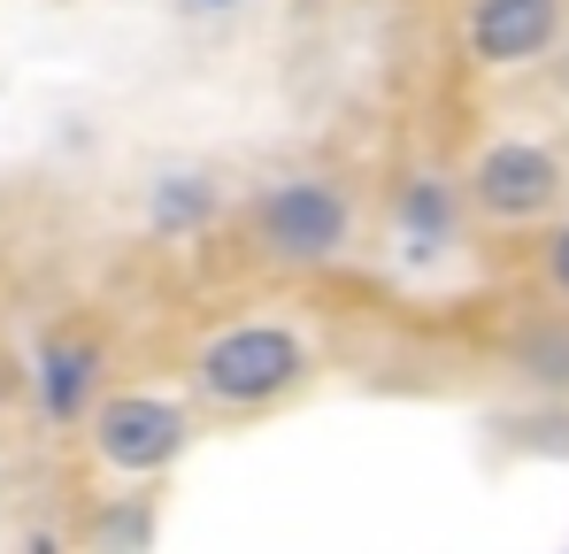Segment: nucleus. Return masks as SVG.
Instances as JSON below:
<instances>
[{
  "instance_id": "obj_1",
  "label": "nucleus",
  "mask_w": 569,
  "mask_h": 554,
  "mask_svg": "<svg viewBox=\"0 0 569 554\" xmlns=\"http://www.w3.org/2000/svg\"><path fill=\"white\" fill-rule=\"evenodd\" d=\"M300 377H308V347H300V332H284V324H231V332H216V339L200 347V363H192L200 400H216V408H270Z\"/></svg>"
},
{
  "instance_id": "obj_2",
  "label": "nucleus",
  "mask_w": 569,
  "mask_h": 554,
  "mask_svg": "<svg viewBox=\"0 0 569 554\" xmlns=\"http://www.w3.org/2000/svg\"><path fill=\"white\" fill-rule=\"evenodd\" d=\"M347 231H355V208L323 178H284L254 200V239L278 263H331L347 247Z\"/></svg>"
},
{
  "instance_id": "obj_3",
  "label": "nucleus",
  "mask_w": 569,
  "mask_h": 554,
  "mask_svg": "<svg viewBox=\"0 0 569 554\" xmlns=\"http://www.w3.org/2000/svg\"><path fill=\"white\" fill-rule=\"evenodd\" d=\"M186 439H192V416L178 400H162V393H116V400L93 408V455L108 469H123V477L170 469L186 455Z\"/></svg>"
},
{
  "instance_id": "obj_4",
  "label": "nucleus",
  "mask_w": 569,
  "mask_h": 554,
  "mask_svg": "<svg viewBox=\"0 0 569 554\" xmlns=\"http://www.w3.org/2000/svg\"><path fill=\"white\" fill-rule=\"evenodd\" d=\"M470 200L485 216H500V224H531V216H547L562 200V162L547 147H531V139H500V147L477 155Z\"/></svg>"
},
{
  "instance_id": "obj_5",
  "label": "nucleus",
  "mask_w": 569,
  "mask_h": 554,
  "mask_svg": "<svg viewBox=\"0 0 569 554\" xmlns=\"http://www.w3.org/2000/svg\"><path fill=\"white\" fill-rule=\"evenodd\" d=\"M555 31H562V0H470V55L492 70L547 55Z\"/></svg>"
},
{
  "instance_id": "obj_6",
  "label": "nucleus",
  "mask_w": 569,
  "mask_h": 554,
  "mask_svg": "<svg viewBox=\"0 0 569 554\" xmlns=\"http://www.w3.org/2000/svg\"><path fill=\"white\" fill-rule=\"evenodd\" d=\"M93 385H100V347L93 339H47L39 347V408L54 424H78L93 408Z\"/></svg>"
},
{
  "instance_id": "obj_7",
  "label": "nucleus",
  "mask_w": 569,
  "mask_h": 554,
  "mask_svg": "<svg viewBox=\"0 0 569 554\" xmlns=\"http://www.w3.org/2000/svg\"><path fill=\"white\" fill-rule=\"evenodd\" d=\"M400 231H408L416 255H439V247L455 239V185L447 178H408V192H400Z\"/></svg>"
},
{
  "instance_id": "obj_8",
  "label": "nucleus",
  "mask_w": 569,
  "mask_h": 554,
  "mask_svg": "<svg viewBox=\"0 0 569 554\" xmlns=\"http://www.w3.org/2000/svg\"><path fill=\"white\" fill-rule=\"evenodd\" d=\"M147 216H154V231H200L208 216H216V185L200 178V170H170V178H154L147 192Z\"/></svg>"
},
{
  "instance_id": "obj_9",
  "label": "nucleus",
  "mask_w": 569,
  "mask_h": 554,
  "mask_svg": "<svg viewBox=\"0 0 569 554\" xmlns=\"http://www.w3.org/2000/svg\"><path fill=\"white\" fill-rule=\"evenodd\" d=\"M516 369H523L539 393H569V324H539V332L516 347Z\"/></svg>"
},
{
  "instance_id": "obj_10",
  "label": "nucleus",
  "mask_w": 569,
  "mask_h": 554,
  "mask_svg": "<svg viewBox=\"0 0 569 554\" xmlns=\"http://www.w3.org/2000/svg\"><path fill=\"white\" fill-rule=\"evenodd\" d=\"M100 540H108V547H123V540L147 547V540H154V516H147V508H108V516H100Z\"/></svg>"
},
{
  "instance_id": "obj_11",
  "label": "nucleus",
  "mask_w": 569,
  "mask_h": 554,
  "mask_svg": "<svg viewBox=\"0 0 569 554\" xmlns=\"http://www.w3.org/2000/svg\"><path fill=\"white\" fill-rule=\"evenodd\" d=\"M547 277H555V285L569 293V224L555 231V239H547Z\"/></svg>"
},
{
  "instance_id": "obj_12",
  "label": "nucleus",
  "mask_w": 569,
  "mask_h": 554,
  "mask_svg": "<svg viewBox=\"0 0 569 554\" xmlns=\"http://www.w3.org/2000/svg\"><path fill=\"white\" fill-rule=\"evenodd\" d=\"M200 8H231V0H200Z\"/></svg>"
}]
</instances>
